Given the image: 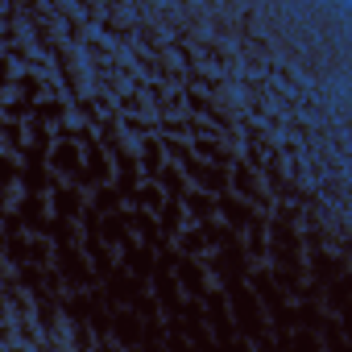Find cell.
Returning <instances> with one entry per match:
<instances>
[{
    "label": "cell",
    "instance_id": "cell-1",
    "mask_svg": "<svg viewBox=\"0 0 352 352\" xmlns=\"http://www.w3.org/2000/svg\"><path fill=\"white\" fill-rule=\"evenodd\" d=\"M0 54H5V46H0Z\"/></svg>",
    "mask_w": 352,
    "mask_h": 352
}]
</instances>
